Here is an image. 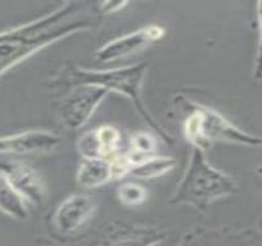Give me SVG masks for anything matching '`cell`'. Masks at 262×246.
<instances>
[{"label": "cell", "mask_w": 262, "mask_h": 246, "mask_svg": "<svg viewBox=\"0 0 262 246\" xmlns=\"http://www.w3.org/2000/svg\"><path fill=\"white\" fill-rule=\"evenodd\" d=\"M120 132L112 126H101L81 136L78 150L83 158H100L111 162L117 155Z\"/></svg>", "instance_id": "12"}, {"label": "cell", "mask_w": 262, "mask_h": 246, "mask_svg": "<svg viewBox=\"0 0 262 246\" xmlns=\"http://www.w3.org/2000/svg\"><path fill=\"white\" fill-rule=\"evenodd\" d=\"M0 211L16 220H26L29 218L27 202L11 186L8 178L0 172Z\"/></svg>", "instance_id": "15"}, {"label": "cell", "mask_w": 262, "mask_h": 246, "mask_svg": "<svg viewBox=\"0 0 262 246\" xmlns=\"http://www.w3.org/2000/svg\"><path fill=\"white\" fill-rule=\"evenodd\" d=\"M127 3L126 2H122V3H102L101 7L103 11H107V13H112V11H117L120 10L122 7H126Z\"/></svg>", "instance_id": "18"}, {"label": "cell", "mask_w": 262, "mask_h": 246, "mask_svg": "<svg viewBox=\"0 0 262 246\" xmlns=\"http://www.w3.org/2000/svg\"><path fill=\"white\" fill-rule=\"evenodd\" d=\"M237 190L233 177L206 159L205 151L193 148L187 168L170 197V205H185L205 211L212 203Z\"/></svg>", "instance_id": "3"}, {"label": "cell", "mask_w": 262, "mask_h": 246, "mask_svg": "<svg viewBox=\"0 0 262 246\" xmlns=\"http://www.w3.org/2000/svg\"><path fill=\"white\" fill-rule=\"evenodd\" d=\"M148 66L149 63L147 62L117 69H110V71H90V69L74 66V68L67 69V72L62 74L60 80L69 87L88 85V86L101 87L107 93L114 91V93L127 96L128 99L132 100L133 105L136 106L137 111L139 112L143 120L161 137V139H164L167 144L172 145L173 139L167 135L165 129L161 128L160 124L155 121V118L151 116L143 102V83H144Z\"/></svg>", "instance_id": "2"}, {"label": "cell", "mask_w": 262, "mask_h": 246, "mask_svg": "<svg viewBox=\"0 0 262 246\" xmlns=\"http://www.w3.org/2000/svg\"><path fill=\"white\" fill-rule=\"evenodd\" d=\"M126 160L128 164V174L136 176L141 180L157 178L170 172L176 166V160L171 156H155V155H137L127 154Z\"/></svg>", "instance_id": "13"}, {"label": "cell", "mask_w": 262, "mask_h": 246, "mask_svg": "<svg viewBox=\"0 0 262 246\" xmlns=\"http://www.w3.org/2000/svg\"><path fill=\"white\" fill-rule=\"evenodd\" d=\"M0 172L26 202L42 205L47 197V186L36 170L25 163L8 159L0 160Z\"/></svg>", "instance_id": "8"}, {"label": "cell", "mask_w": 262, "mask_h": 246, "mask_svg": "<svg viewBox=\"0 0 262 246\" xmlns=\"http://www.w3.org/2000/svg\"><path fill=\"white\" fill-rule=\"evenodd\" d=\"M107 94V91L97 86L80 85L72 87L71 93L58 105V116L68 129L81 128Z\"/></svg>", "instance_id": "5"}, {"label": "cell", "mask_w": 262, "mask_h": 246, "mask_svg": "<svg viewBox=\"0 0 262 246\" xmlns=\"http://www.w3.org/2000/svg\"><path fill=\"white\" fill-rule=\"evenodd\" d=\"M165 239L161 228L115 223L99 246H155Z\"/></svg>", "instance_id": "10"}, {"label": "cell", "mask_w": 262, "mask_h": 246, "mask_svg": "<svg viewBox=\"0 0 262 246\" xmlns=\"http://www.w3.org/2000/svg\"><path fill=\"white\" fill-rule=\"evenodd\" d=\"M114 178L111 162L100 158H83L79 164L77 182L81 187H101Z\"/></svg>", "instance_id": "14"}, {"label": "cell", "mask_w": 262, "mask_h": 246, "mask_svg": "<svg viewBox=\"0 0 262 246\" xmlns=\"http://www.w3.org/2000/svg\"><path fill=\"white\" fill-rule=\"evenodd\" d=\"M78 7L77 3H64L32 23L0 32V75L47 46L88 29L86 21L74 20Z\"/></svg>", "instance_id": "1"}, {"label": "cell", "mask_w": 262, "mask_h": 246, "mask_svg": "<svg viewBox=\"0 0 262 246\" xmlns=\"http://www.w3.org/2000/svg\"><path fill=\"white\" fill-rule=\"evenodd\" d=\"M184 118V136L193 148L206 151L213 143L225 142L233 144L260 147V137L239 129L219 112L186 99H180Z\"/></svg>", "instance_id": "4"}, {"label": "cell", "mask_w": 262, "mask_h": 246, "mask_svg": "<svg viewBox=\"0 0 262 246\" xmlns=\"http://www.w3.org/2000/svg\"><path fill=\"white\" fill-rule=\"evenodd\" d=\"M117 196L124 206L136 207V206H141L142 203L147 201L148 192L141 185L135 184V182H127L118 187Z\"/></svg>", "instance_id": "16"}, {"label": "cell", "mask_w": 262, "mask_h": 246, "mask_svg": "<svg viewBox=\"0 0 262 246\" xmlns=\"http://www.w3.org/2000/svg\"><path fill=\"white\" fill-rule=\"evenodd\" d=\"M59 144V136L48 130L32 129L19 135L0 137V154H8V155L47 154L56 150Z\"/></svg>", "instance_id": "9"}, {"label": "cell", "mask_w": 262, "mask_h": 246, "mask_svg": "<svg viewBox=\"0 0 262 246\" xmlns=\"http://www.w3.org/2000/svg\"><path fill=\"white\" fill-rule=\"evenodd\" d=\"M165 35V30L158 25H148L128 35L112 39L96 51L95 58L101 63H111L137 53L149 44L159 41Z\"/></svg>", "instance_id": "7"}, {"label": "cell", "mask_w": 262, "mask_h": 246, "mask_svg": "<svg viewBox=\"0 0 262 246\" xmlns=\"http://www.w3.org/2000/svg\"><path fill=\"white\" fill-rule=\"evenodd\" d=\"M130 143H132L133 148L132 153L142 156L153 155L155 147H157L154 137L145 132H138L137 135L133 136Z\"/></svg>", "instance_id": "17"}, {"label": "cell", "mask_w": 262, "mask_h": 246, "mask_svg": "<svg viewBox=\"0 0 262 246\" xmlns=\"http://www.w3.org/2000/svg\"><path fill=\"white\" fill-rule=\"evenodd\" d=\"M95 202L88 194H72L58 206L53 215L56 229L62 234H72L80 229L93 217Z\"/></svg>", "instance_id": "11"}, {"label": "cell", "mask_w": 262, "mask_h": 246, "mask_svg": "<svg viewBox=\"0 0 262 246\" xmlns=\"http://www.w3.org/2000/svg\"><path fill=\"white\" fill-rule=\"evenodd\" d=\"M178 246H261V236L254 230L199 227L184 235Z\"/></svg>", "instance_id": "6"}]
</instances>
